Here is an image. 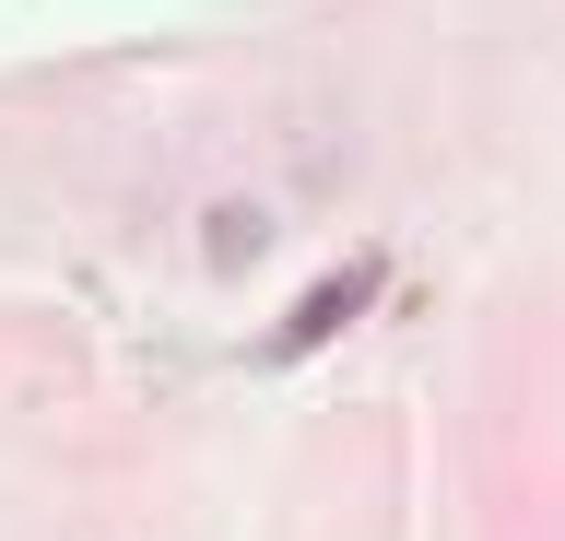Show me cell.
Segmentation results:
<instances>
[{"label":"cell","instance_id":"1","mask_svg":"<svg viewBox=\"0 0 565 541\" xmlns=\"http://www.w3.org/2000/svg\"><path fill=\"white\" fill-rule=\"evenodd\" d=\"M377 283H388V259H377V248H353L318 294H295V318H282V329H259V342H247V365H295V354H318V342H342V329L377 306Z\"/></svg>","mask_w":565,"mask_h":541},{"label":"cell","instance_id":"2","mask_svg":"<svg viewBox=\"0 0 565 541\" xmlns=\"http://www.w3.org/2000/svg\"><path fill=\"white\" fill-rule=\"evenodd\" d=\"M259 236H271V224H259V201H224V213L201 224V248H212V271H247V259H259Z\"/></svg>","mask_w":565,"mask_h":541}]
</instances>
